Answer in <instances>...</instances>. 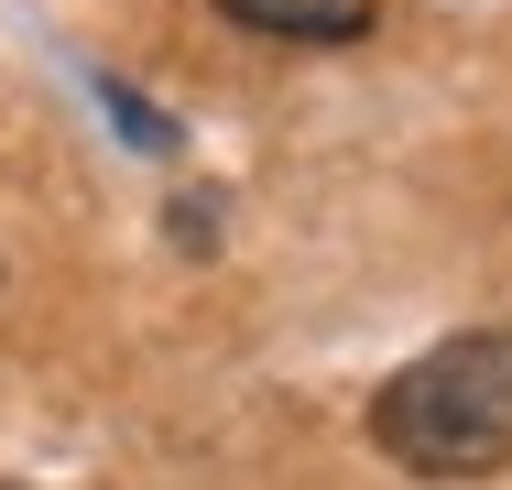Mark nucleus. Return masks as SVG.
Segmentation results:
<instances>
[{"mask_svg": "<svg viewBox=\"0 0 512 490\" xmlns=\"http://www.w3.org/2000/svg\"><path fill=\"white\" fill-rule=\"evenodd\" d=\"M371 436L414 480H491V469H512V338L469 327V338H436L425 360H404L382 382V403H371Z\"/></svg>", "mask_w": 512, "mask_h": 490, "instance_id": "f257e3e1", "label": "nucleus"}, {"mask_svg": "<svg viewBox=\"0 0 512 490\" xmlns=\"http://www.w3.org/2000/svg\"><path fill=\"white\" fill-rule=\"evenodd\" d=\"M240 33H273V44H360L382 22V0H218Z\"/></svg>", "mask_w": 512, "mask_h": 490, "instance_id": "f03ea898", "label": "nucleus"}, {"mask_svg": "<svg viewBox=\"0 0 512 490\" xmlns=\"http://www.w3.org/2000/svg\"><path fill=\"white\" fill-rule=\"evenodd\" d=\"M109 109H120V131H131V142H175V120H153L131 88H109Z\"/></svg>", "mask_w": 512, "mask_h": 490, "instance_id": "7ed1b4c3", "label": "nucleus"}]
</instances>
